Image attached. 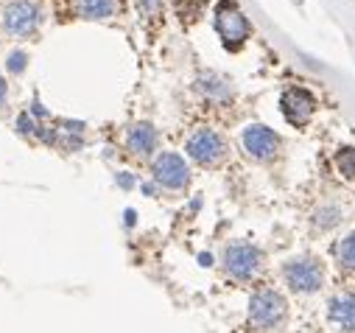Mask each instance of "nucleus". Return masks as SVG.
<instances>
[{"instance_id":"18","label":"nucleus","mask_w":355,"mask_h":333,"mask_svg":"<svg viewBox=\"0 0 355 333\" xmlns=\"http://www.w3.org/2000/svg\"><path fill=\"white\" fill-rule=\"evenodd\" d=\"M3 99H6V81L0 78V101H3Z\"/></svg>"},{"instance_id":"3","label":"nucleus","mask_w":355,"mask_h":333,"mask_svg":"<svg viewBox=\"0 0 355 333\" xmlns=\"http://www.w3.org/2000/svg\"><path fill=\"white\" fill-rule=\"evenodd\" d=\"M263 264V253L254 246V244H246V241H235L224 249V269L235 278V280H249L257 275Z\"/></svg>"},{"instance_id":"4","label":"nucleus","mask_w":355,"mask_h":333,"mask_svg":"<svg viewBox=\"0 0 355 333\" xmlns=\"http://www.w3.org/2000/svg\"><path fill=\"white\" fill-rule=\"evenodd\" d=\"M216 28H218V34H221V40H224V45L227 48H238L241 42H246V37H249V20L243 17V12L232 3V0H224V3L218 6V12H216Z\"/></svg>"},{"instance_id":"1","label":"nucleus","mask_w":355,"mask_h":333,"mask_svg":"<svg viewBox=\"0 0 355 333\" xmlns=\"http://www.w3.org/2000/svg\"><path fill=\"white\" fill-rule=\"evenodd\" d=\"M286 316H288V302H286V297L280 291L260 289V291L252 294V300H249V319H252L254 327L275 330V327H280L286 322Z\"/></svg>"},{"instance_id":"10","label":"nucleus","mask_w":355,"mask_h":333,"mask_svg":"<svg viewBox=\"0 0 355 333\" xmlns=\"http://www.w3.org/2000/svg\"><path fill=\"white\" fill-rule=\"evenodd\" d=\"M327 316L341 330H355V294H338L327 302Z\"/></svg>"},{"instance_id":"13","label":"nucleus","mask_w":355,"mask_h":333,"mask_svg":"<svg viewBox=\"0 0 355 333\" xmlns=\"http://www.w3.org/2000/svg\"><path fill=\"white\" fill-rule=\"evenodd\" d=\"M336 169H338V174H341L344 180H355V148H352V146L338 148V154H336Z\"/></svg>"},{"instance_id":"11","label":"nucleus","mask_w":355,"mask_h":333,"mask_svg":"<svg viewBox=\"0 0 355 333\" xmlns=\"http://www.w3.org/2000/svg\"><path fill=\"white\" fill-rule=\"evenodd\" d=\"M126 146L132 154H140V157L151 154L157 148V129L151 123H135L126 135Z\"/></svg>"},{"instance_id":"16","label":"nucleus","mask_w":355,"mask_h":333,"mask_svg":"<svg viewBox=\"0 0 355 333\" xmlns=\"http://www.w3.org/2000/svg\"><path fill=\"white\" fill-rule=\"evenodd\" d=\"M137 6H140L143 15H159L162 0H137Z\"/></svg>"},{"instance_id":"9","label":"nucleus","mask_w":355,"mask_h":333,"mask_svg":"<svg viewBox=\"0 0 355 333\" xmlns=\"http://www.w3.org/2000/svg\"><path fill=\"white\" fill-rule=\"evenodd\" d=\"M243 148L254 157V160H272L280 151V137L277 132H272L269 126L252 123L243 129Z\"/></svg>"},{"instance_id":"8","label":"nucleus","mask_w":355,"mask_h":333,"mask_svg":"<svg viewBox=\"0 0 355 333\" xmlns=\"http://www.w3.org/2000/svg\"><path fill=\"white\" fill-rule=\"evenodd\" d=\"M280 110H283V115H286V121L291 126H305L311 121L313 110H316V99L302 87H291V90L283 93Z\"/></svg>"},{"instance_id":"2","label":"nucleus","mask_w":355,"mask_h":333,"mask_svg":"<svg viewBox=\"0 0 355 333\" xmlns=\"http://www.w3.org/2000/svg\"><path fill=\"white\" fill-rule=\"evenodd\" d=\"M286 283L300 294H313L324 283V266L316 258H294L283 266Z\"/></svg>"},{"instance_id":"7","label":"nucleus","mask_w":355,"mask_h":333,"mask_svg":"<svg viewBox=\"0 0 355 333\" xmlns=\"http://www.w3.org/2000/svg\"><path fill=\"white\" fill-rule=\"evenodd\" d=\"M224 151H227L224 137H221L218 132H213V129H199V132H193L191 140H188V154H191L196 162H202V165L218 162V160L224 157Z\"/></svg>"},{"instance_id":"6","label":"nucleus","mask_w":355,"mask_h":333,"mask_svg":"<svg viewBox=\"0 0 355 333\" xmlns=\"http://www.w3.org/2000/svg\"><path fill=\"white\" fill-rule=\"evenodd\" d=\"M154 180L162 185V188H171V191H180L188 185L191 180V171H188V165L180 154H173V151H165L154 160Z\"/></svg>"},{"instance_id":"5","label":"nucleus","mask_w":355,"mask_h":333,"mask_svg":"<svg viewBox=\"0 0 355 333\" xmlns=\"http://www.w3.org/2000/svg\"><path fill=\"white\" fill-rule=\"evenodd\" d=\"M40 26V6L34 0H12L3 9V28L15 37H26Z\"/></svg>"},{"instance_id":"12","label":"nucleus","mask_w":355,"mask_h":333,"mask_svg":"<svg viewBox=\"0 0 355 333\" xmlns=\"http://www.w3.org/2000/svg\"><path fill=\"white\" fill-rule=\"evenodd\" d=\"M115 9H118L115 0H78V15L81 17H90V20L112 17Z\"/></svg>"},{"instance_id":"17","label":"nucleus","mask_w":355,"mask_h":333,"mask_svg":"<svg viewBox=\"0 0 355 333\" xmlns=\"http://www.w3.org/2000/svg\"><path fill=\"white\" fill-rule=\"evenodd\" d=\"M23 65H26V53H12V62H9V67H12L15 73H20V70H23Z\"/></svg>"},{"instance_id":"14","label":"nucleus","mask_w":355,"mask_h":333,"mask_svg":"<svg viewBox=\"0 0 355 333\" xmlns=\"http://www.w3.org/2000/svg\"><path fill=\"white\" fill-rule=\"evenodd\" d=\"M338 261H341L344 269L355 272V232L341 238V244H338Z\"/></svg>"},{"instance_id":"15","label":"nucleus","mask_w":355,"mask_h":333,"mask_svg":"<svg viewBox=\"0 0 355 333\" xmlns=\"http://www.w3.org/2000/svg\"><path fill=\"white\" fill-rule=\"evenodd\" d=\"M338 207H322V210H316V219H313V224L316 227H322V230H330V227H336L338 224Z\"/></svg>"}]
</instances>
